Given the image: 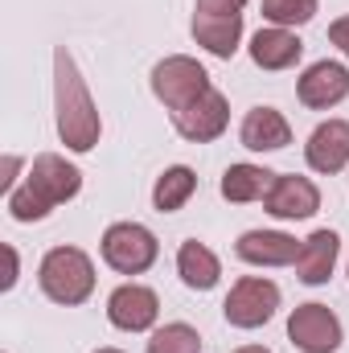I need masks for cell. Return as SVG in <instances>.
I'll return each instance as SVG.
<instances>
[{"instance_id":"cell-1","label":"cell","mask_w":349,"mask_h":353,"mask_svg":"<svg viewBox=\"0 0 349 353\" xmlns=\"http://www.w3.org/2000/svg\"><path fill=\"white\" fill-rule=\"evenodd\" d=\"M54 111H58V136L70 152H90L99 144L103 119L79 74V62L66 46L54 50Z\"/></svg>"},{"instance_id":"cell-2","label":"cell","mask_w":349,"mask_h":353,"mask_svg":"<svg viewBox=\"0 0 349 353\" xmlns=\"http://www.w3.org/2000/svg\"><path fill=\"white\" fill-rule=\"evenodd\" d=\"M79 189H83V173L74 165H66V157L41 152L29 165L25 181L8 193V214L17 222H41L50 210H58L70 197H79Z\"/></svg>"},{"instance_id":"cell-3","label":"cell","mask_w":349,"mask_h":353,"mask_svg":"<svg viewBox=\"0 0 349 353\" xmlns=\"http://www.w3.org/2000/svg\"><path fill=\"white\" fill-rule=\"evenodd\" d=\"M37 283L54 304L74 308V304L90 300V292H94V263L79 247H54V251H46V259L37 267Z\"/></svg>"},{"instance_id":"cell-4","label":"cell","mask_w":349,"mask_h":353,"mask_svg":"<svg viewBox=\"0 0 349 353\" xmlns=\"http://www.w3.org/2000/svg\"><path fill=\"white\" fill-rule=\"evenodd\" d=\"M157 234L140 222H111L103 230V263L119 275H140L157 263Z\"/></svg>"},{"instance_id":"cell-5","label":"cell","mask_w":349,"mask_h":353,"mask_svg":"<svg viewBox=\"0 0 349 353\" xmlns=\"http://www.w3.org/2000/svg\"><path fill=\"white\" fill-rule=\"evenodd\" d=\"M210 90V74L197 58H185V54H173L165 62L152 66V94L169 107V111H181L189 107L193 99H201Z\"/></svg>"},{"instance_id":"cell-6","label":"cell","mask_w":349,"mask_h":353,"mask_svg":"<svg viewBox=\"0 0 349 353\" xmlns=\"http://www.w3.org/2000/svg\"><path fill=\"white\" fill-rule=\"evenodd\" d=\"M275 308H279V288L263 275H243L222 304V312L235 329H259L275 316Z\"/></svg>"},{"instance_id":"cell-7","label":"cell","mask_w":349,"mask_h":353,"mask_svg":"<svg viewBox=\"0 0 349 353\" xmlns=\"http://www.w3.org/2000/svg\"><path fill=\"white\" fill-rule=\"evenodd\" d=\"M288 337L300 353H337L341 350V321L329 304H300L288 316Z\"/></svg>"},{"instance_id":"cell-8","label":"cell","mask_w":349,"mask_h":353,"mask_svg":"<svg viewBox=\"0 0 349 353\" xmlns=\"http://www.w3.org/2000/svg\"><path fill=\"white\" fill-rule=\"evenodd\" d=\"M226 123H230V103H226L222 90H214V87L206 90L201 99H193L189 107L173 111V128L185 140H193V144L218 140V136L226 132Z\"/></svg>"},{"instance_id":"cell-9","label":"cell","mask_w":349,"mask_h":353,"mask_svg":"<svg viewBox=\"0 0 349 353\" xmlns=\"http://www.w3.org/2000/svg\"><path fill=\"white\" fill-rule=\"evenodd\" d=\"M157 316H161V300L144 283H119L107 296V321L123 333H144L157 325Z\"/></svg>"},{"instance_id":"cell-10","label":"cell","mask_w":349,"mask_h":353,"mask_svg":"<svg viewBox=\"0 0 349 353\" xmlns=\"http://www.w3.org/2000/svg\"><path fill=\"white\" fill-rule=\"evenodd\" d=\"M267 214L271 218H283V222H296V218H312L321 210V189L308 181V176L296 173H275L267 197H263Z\"/></svg>"},{"instance_id":"cell-11","label":"cell","mask_w":349,"mask_h":353,"mask_svg":"<svg viewBox=\"0 0 349 353\" xmlns=\"http://www.w3.org/2000/svg\"><path fill=\"white\" fill-rule=\"evenodd\" d=\"M296 94H300L304 107L329 111V107H337V103L349 94V70L341 66V62H312V66L300 74Z\"/></svg>"},{"instance_id":"cell-12","label":"cell","mask_w":349,"mask_h":353,"mask_svg":"<svg viewBox=\"0 0 349 353\" xmlns=\"http://www.w3.org/2000/svg\"><path fill=\"white\" fill-rule=\"evenodd\" d=\"M304 161H308V169H317V173H325V176L341 173L349 165V119H325L308 136Z\"/></svg>"},{"instance_id":"cell-13","label":"cell","mask_w":349,"mask_h":353,"mask_svg":"<svg viewBox=\"0 0 349 353\" xmlns=\"http://www.w3.org/2000/svg\"><path fill=\"white\" fill-rule=\"evenodd\" d=\"M341 255V239L333 230H312L304 243H300V255H296V279L308 283V288H321L329 283L333 267Z\"/></svg>"},{"instance_id":"cell-14","label":"cell","mask_w":349,"mask_h":353,"mask_svg":"<svg viewBox=\"0 0 349 353\" xmlns=\"http://www.w3.org/2000/svg\"><path fill=\"white\" fill-rule=\"evenodd\" d=\"M239 259L243 263H255V267H288L296 263L300 255V243L283 230H247L239 243H235Z\"/></svg>"},{"instance_id":"cell-15","label":"cell","mask_w":349,"mask_h":353,"mask_svg":"<svg viewBox=\"0 0 349 353\" xmlns=\"http://www.w3.org/2000/svg\"><path fill=\"white\" fill-rule=\"evenodd\" d=\"M239 140H243V148H251V152H279V148L292 144V123H288L275 107H251V111L243 115Z\"/></svg>"},{"instance_id":"cell-16","label":"cell","mask_w":349,"mask_h":353,"mask_svg":"<svg viewBox=\"0 0 349 353\" xmlns=\"http://www.w3.org/2000/svg\"><path fill=\"white\" fill-rule=\"evenodd\" d=\"M300 54H304V41L292 29L271 25V29H259L251 37V62L263 66V70H288V66L300 62Z\"/></svg>"},{"instance_id":"cell-17","label":"cell","mask_w":349,"mask_h":353,"mask_svg":"<svg viewBox=\"0 0 349 353\" xmlns=\"http://www.w3.org/2000/svg\"><path fill=\"white\" fill-rule=\"evenodd\" d=\"M193 41L214 54V58H235L239 41H243V17H210V12H193Z\"/></svg>"},{"instance_id":"cell-18","label":"cell","mask_w":349,"mask_h":353,"mask_svg":"<svg viewBox=\"0 0 349 353\" xmlns=\"http://www.w3.org/2000/svg\"><path fill=\"white\" fill-rule=\"evenodd\" d=\"M177 275L185 279V288L210 292V288L218 283V275H222V263H218V255H214L206 243L189 239V243H181V251H177Z\"/></svg>"},{"instance_id":"cell-19","label":"cell","mask_w":349,"mask_h":353,"mask_svg":"<svg viewBox=\"0 0 349 353\" xmlns=\"http://www.w3.org/2000/svg\"><path fill=\"white\" fill-rule=\"evenodd\" d=\"M275 173L271 169H259V165H230L222 173V197L226 201H263L267 189H271Z\"/></svg>"},{"instance_id":"cell-20","label":"cell","mask_w":349,"mask_h":353,"mask_svg":"<svg viewBox=\"0 0 349 353\" xmlns=\"http://www.w3.org/2000/svg\"><path fill=\"white\" fill-rule=\"evenodd\" d=\"M193 189H197V173L185 169V165H173V169H165V173L157 176V185H152V205H157L161 214H173V210H181V205L193 197Z\"/></svg>"},{"instance_id":"cell-21","label":"cell","mask_w":349,"mask_h":353,"mask_svg":"<svg viewBox=\"0 0 349 353\" xmlns=\"http://www.w3.org/2000/svg\"><path fill=\"white\" fill-rule=\"evenodd\" d=\"M148 353H201V337H197L193 325L173 321V325H165L148 337Z\"/></svg>"},{"instance_id":"cell-22","label":"cell","mask_w":349,"mask_h":353,"mask_svg":"<svg viewBox=\"0 0 349 353\" xmlns=\"http://www.w3.org/2000/svg\"><path fill=\"white\" fill-rule=\"evenodd\" d=\"M263 17L279 29L292 25H308L317 17V0H263Z\"/></svg>"},{"instance_id":"cell-23","label":"cell","mask_w":349,"mask_h":353,"mask_svg":"<svg viewBox=\"0 0 349 353\" xmlns=\"http://www.w3.org/2000/svg\"><path fill=\"white\" fill-rule=\"evenodd\" d=\"M247 0H197L193 12H210V17H243Z\"/></svg>"},{"instance_id":"cell-24","label":"cell","mask_w":349,"mask_h":353,"mask_svg":"<svg viewBox=\"0 0 349 353\" xmlns=\"http://www.w3.org/2000/svg\"><path fill=\"white\" fill-rule=\"evenodd\" d=\"M17 173H21V157H12V152H8V157H4V176H0V189H4V197L17 189Z\"/></svg>"},{"instance_id":"cell-25","label":"cell","mask_w":349,"mask_h":353,"mask_svg":"<svg viewBox=\"0 0 349 353\" xmlns=\"http://www.w3.org/2000/svg\"><path fill=\"white\" fill-rule=\"evenodd\" d=\"M329 41H333L341 54H349V17H337V21L329 25Z\"/></svg>"},{"instance_id":"cell-26","label":"cell","mask_w":349,"mask_h":353,"mask_svg":"<svg viewBox=\"0 0 349 353\" xmlns=\"http://www.w3.org/2000/svg\"><path fill=\"white\" fill-rule=\"evenodd\" d=\"M4 259H8V275H4V292L17 283V251L12 247H4Z\"/></svg>"},{"instance_id":"cell-27","label":"cell","mask_w":349,"mask_h":353,"mask_svg":"<svg viewBox=\"0 0 349 353\" xmlns=\"http://www.w3.org/2000/svg\"><path fill=\"white\" fill-rule=\"evenodd\" d=\"M235 353H271V350H263V345H243V350H235Z\"/></svg>"},{"instance_id":"cell-28","label":"cell","mask_w":349,"mask_h":353,"mask_svg":"<svg viewBox=\"0 0 349 353\" xmlns=\"http://www.w3.org/2000/svg\"><path fill=\"white\" fill-rule=\"evenodd\" d=\"M94 353H119V350H94Z\"/></svg>"}]
</instances>
